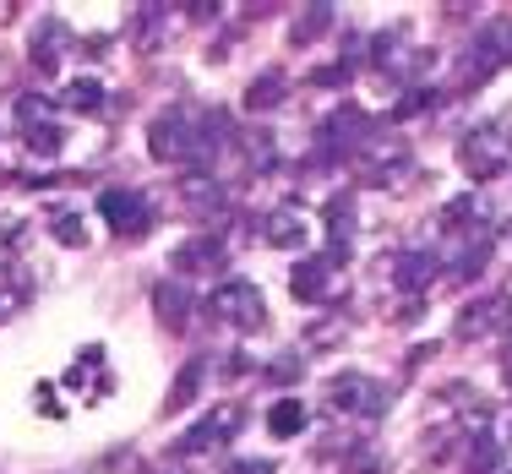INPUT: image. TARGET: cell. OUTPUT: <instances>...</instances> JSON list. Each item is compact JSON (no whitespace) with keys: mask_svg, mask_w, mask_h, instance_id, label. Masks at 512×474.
Here are the masks:
<instances>
[{"mask_svg":"<svg viewBox=\"0 0 512 474\" xmlns=\"http://www.w3.org/2000/svg\"><path fill=\"white\" fill-rule=\"evenodd\" d=\"M99 213H104V224L115 229V235H126V240H137V235H148V229H153L148 197H142V191H131V186H109L104 197H99Z\"/></svg>","mask_w":512,"mask_h":474,"instance_id":"6da1fadb","label":"cell"},{"mask_svg":"<svg viewBox=\"0 0 512 474\" xmlns=\"http://www.w3.org/2000/svg\"><path fill=\"white\" fill-rule=\"evenodd\" d=\"M148 148L158 164H169V158H191L197 153V120L186 115V109H164V115L153 120L148 131Z\"/></svg>","mask_w":512,"mask_h":474,"instance_id":"7a4b0ae2","label":"cell"},{"mask_svg":"<svg viewBox=\"0 0 512 474\" xmlns=\"http://www.w3.org/2000/svg\"><path fill=\"white\" fill-rule=\"evenodd\" d=\"M463 164H469V175H502L512 164V131L507 126H480L463 142Z\"/></svg>","mask_w":512,"mask_h":474,"instance_id":"3957f363","label":"cell"},{"mask_svg":"<svg viewBox=\"0 0 512 474\" xmlns=\"http://www.w3.org/2000/svg\"><path fill=\"white\" fill-rule=\"evenodd\" d=\"M213 316L218 322H229V327H262V295H256L251 284H224V289H213Z\"/></svg>","mask_w":512,"mask_h":474,"instance_id":"277c9868","label":"cell"},{"mask_svg":"<svg viewBox=\"0 0 512 474\" xmlns=\"http://www.w3.org/2000/svg\"><path fill=\"white\" fill-rule=\"evenodd\" d=\"M240 431V409L235 404H224V409H213L197 431H186L180 436V458H191V453H207V447H218V442H229V436Z\"/></svg>","mask_w":512,"mask_h":474,"instance_id":"5b68a950","label":"cell"},{"mask_svg":"<svg viewBox=\"0 0 512 474\" xmlns=\"http://www.w3.org/2000/svg\"><path fill=\"white\" fill-rule=\"evenodd\" d=\"M175 197L186 213H218V202H224V186L213 180V169H191V175L175 180Z\"/></svg>","mask_w":512,"mask_h":474,"instance_id":"8992f818","label":"cell"},{"mask_svg":"<svg viewBox=\"0 0 512 474\" xmlns=\"http://www.w3.org/2000/svg\"><path fill=\"white\" fill-rule=\"evenodd\" d=\"M213 267H224V246H218L213 235H202V240H186V246L175 251V273H180V278L213 273Z\"/></svg>","mask_w":512,"mask_h":474,"instance_id":"52a82bcc","label":"cell"},{"mask_svg":"<svg viewBox=\"0 0 512 474\" xmlns=\"http://www.w3.org/2000/svg\"><path fill=\"white\" fill-rule=\"evenodd\" d=\"M262 235L273 240V246H300L306 240V224H300V208H278L262 218Z\"/></svg>","mask_w":512,"mask_h":474,"instance_id":"ba28073f","label":"cell"},{"mask_svg":"<svg viewBox=\"0 0 512 474\" xmlns=\"http://www.w3.org/2000/svg\"><path fill=\"white\" fill-rule=\"evenodd\" d=\"M186 306H191V295H186L180 284H158V289H153V311H158V322L180 327V322H186Z\"/></svg>","mask_w":512,"mask_h":474,"instance_id":"9c48e42d","label":"cell"},{"mask_svg":"<svg viewBox=\"0 0 512 474\" xmlns=\"http://www.w3.org/2000/svg\"><path fill=\"white\" fill-rule=\"evenodd\" d=\"M66 44H71V33L60 28V22H44V33H33V60H39L44 71H55V60H60Z\"/></svg>","mask_w":512,"mask_h":474,"instance_id":"30bf717a","label":"cell"},{"mask_svg":"<svg viewBox=\"0 0 512 474\" xmlns=\"http://www.w3.org/2000/svg\"><path fill=\"white\" fill-rule=\"evenodd\" d=\"M289 284H295V300H327V262H300Z\"/></svg>","mask_w":512,"mask_h":474,"instance_id":"8fae6325","label":"cell"},{"mask_svg":"<svg viewBox=\"0 0 512 474\" xmlns=\"http://www.w3.org/2000/svg\"><path fill=\"white\" fill-rule=\"evenodd\" d=\"M55 104L44 99V93H22L17 99V120H22V131H39V126H55Z\"/></svg>","mask_w":512,"mask_h":474,"instance_id":"7c38bea8","label":"cell"},{"mask_svg":"<svg viewBox=\"0 0 512 474\" xmlns=\"http://www.w3.org/2000/svg\"><path fill=\"white\" fill-rule=\"evenodd\" d=\"M202 376H207V360H191V366L175 376V393H169V409H186L191 398L202 393Z\"/></svg>","mask_w":512,"mask_h":474,"instance_id":"4fadbf2b","label":"cell"},{"mask_svg":"<svg viewBox=\"0 0 512 474\" xmlns=\"http://www.w3.org/2000/svg\"><path fill=\"white\" fill-rule=\"evenodd\" d=\"M300 425H306V409H300L295 398H284V404L267 409V431H273V436H295Z\"/></svg>","mask_w":512,"mask_h":474,"instance_id":"5bb4252c","label":"cell"},{"mask_svg":"<svg viewBox=\"0 0 512 474\" xmlns=\"http://www.w3.org/2000/svg\"><path fill=\"white\" fill-rule=\"evenodd\" d=\"M284 93H289V82L278 77V71H267L262 82H251V88H246V104H251V109H273Z\"/></svg>","mask_w":512,"mask_h":474,"instance_id":"9a60e30c","label":"cell"},{"mask_svg":"<svg viewBox=\"0 0 512 474\" xmlns=\"http://www.w3.org/2000/svg\"><path fill=\"white\" fill-rule=\"evenodd\" d=\"M55 240H60V246H71V251H88V224H82V218L77 213H55Z\"/></svg>","mask_w":512,"mask_h":474,"instance_id":"2e32d148","label":"cell"},{"mask_svg":"<svg viewBox=\"0 0 512 474\" xmlns=\"http://www.w3.org/2000/svg\"><path fill=\"white\" fill-rule=\"evenodd\" d=\"M60 126H39V131H22V148H28L33 158H55L60 153Z\"/></svg>","mask_w":512,"mask_h":474,"instance_id":"e0dca14e","label":"cell"},{"mask_svg":"<svg viewBox=\"0 0 512 474\" xmlns=\"http://www.w3.org/2000/svg\"><path fill=\"white\" fill-rule=\"evenodd\" d=\"M99 99H104V88L93 77H82V82H71L66 93H60V104L66 109H99Z\"/></svg>","mask_w":512,"mask_h":474,"instance_id":"ac0fdd59","label":"cell"},{"mask_svg":"<svg viewBox=\"0 0 512 474\" xmlns=\"http://www.w3.org/2000/svg\"><path fill=\"white\" fill-rule=\"evenodd\" d=\"M158 17H164L158 6L137 11V50H153V44H158Z\"/></svg>","mask_w":512,"mask_h":474,"instance_id":"d6986e66","label":"cell"},{"mask_svg":"<svg viewBox=\"0 0 512 474\" xmlns=\"http://www.w3.org/2000/svg\"><path fill=\"white\" fill-rule=\"evenodd\" d=\"M229 474H273V464H262V458L251 464V458H246V464H229Z\"/></svg>","mask_w":512,"mask_h":474,"instance_id":"ffe728a7","label":"cell"}]
</instances>
